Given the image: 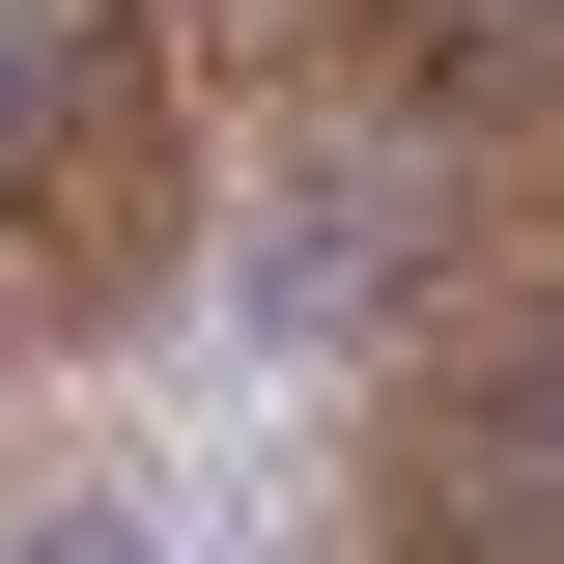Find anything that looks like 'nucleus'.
I'll list each match as a JSON object with an SVG mask.
<instances>
[{
    "instance_id": "f03ea898",
    "label": "nucleus",
    "mask_w": 564,
    "mask_h": 564,
    "mask_svg": "<svg viewBox=\"0 0 564 564\" xmlns=\"http://www.w3.org/2000/svg\"><path fill=\"white\" fill-rule=\"evenodd\" d=\"M198 339V29L170 0H0V423Z\"/></svg>"
},
{
    "instance_id": "f257e3e1",
    "label": "nucleus",
    "mask_w": 564,
    "mask_h": 564,
    "mask_svg": "<svg viewBox=\"0 0 564 564\" xmlns=\"http://www.w3.org/2000/svg\"><path fill=\"white\" fill-rule=\"evenodd\" d=\"M198 254L311 423L282 564H564V0H170Z\"/></svg>"
}]
</instances>
